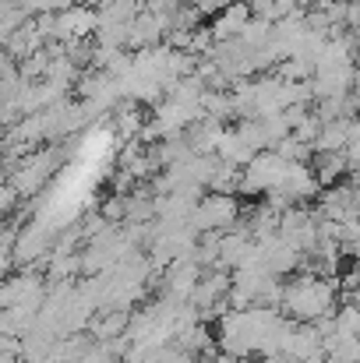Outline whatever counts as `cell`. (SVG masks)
<instances>
[{
	"mask_svg": "<svg viewBox=\"0 0 360 363\" xmlns=\"http://www.w3.org/2000/svg\"><path fill=\"white\" fill-rule=\"evenodd\" d=\"M127 328H131V314L127 311H103L92 321V335L96 339H120V335H127Z\"/></svg>",
	"mask_w": 360,
	"mask_h": 363,
	"instance_id": "8992f818",
	"label": "cell"
},
{
	"mask_svg": "<svg viewBox=\"0 0 360 363\" xmlns=\"http://www.w3.org/2000/svg\"><path fill=\"white\" fill-rule=\"evenodd\" d=\"M18 198H21V191L7 180V184H4V191H0V208L11 216V212H14V205H18Z\"/></svg>",
	"mask_w": 360,
	"mask_h": 363,
	"instance_id": "8fae6325",
	"label": "cell"
},
{
	"mask_svg": "<svg viewBox=\"0 0 360 363\" xmlns=\"http://www.w3.org/2000/svg\"><path fill=\"white\" fill-rule=\"evenodd\" d=\"M311 166L322 184H339V177L350 173V155L347 152H315Z\"/></svg>",
	"mask_w": 360,
	"mask_h": 363,
	"instance_id": "3957f363",
	"label": "cell"
},
{
	"mask_svg": "<svg viewBox=\"0 0 360 363\" xmlns=\"http://www.w3.org/2000/svg\"><path fill=\"white\" fill-rule=\"evenodd\" d=\"M322 0H300V7H318Z\"/></svg>",
	"mask_w": 360,
	"mask_h": 363,
	"instance_id": "4fadbf2b",
	"label": "cell"
},
{
	"mask_svg": "<svg viewBox=\"0 0 360 363\" xmlns=\"http://www.w3.org/2000/svg\"><path fill=\"white\" fill-rule=\"evenodd\" d=\"M347 145H350V117L325 123L315 141V152H347Z\"/></svg>",
	"mask_w": 360,
	"mask_h": 363,
	"instance_id": "5b68a950",
	"label": "cell"
},
{
	"mask_svg": "<svg viewBox=\"0 0 360 363\" xmlns=\"http://www.w3.org/2000/svg\"><path fill=\"white\" fill-rule=\"evenodd\" d=\"M251 18H254V14H251V4H247V0H234V4H227L209 25H212L216 39H234V35H240V32L247 28Z\"/></svg>",
	"mask_w": 360,
	"mask_h": 363,
	"instance_id": "7a4b0ae2",
	"label": "cell"
},
{
	"mask_svg": "<svg viewBox=\"0 0 360 363\" xmlns=\"http://www.w3.org/2000/svg\"><path fill=\"white\" fill-rule=\"evenodd\" d=\"M237 223H240V201L234 194H219V191L205 194L198 201L195 216H191V230L195 233H209V230H223L227 233Z\"/></svg>",
	"mask_w": 360,
	"mask_h": 363,
	"instance_id": "6da1fadb",
	"label": "cell"
},
{
	"mask_svg": "<svg viewBox=\"0 0 360 363\" xmlns=\"http://www.w3.org/2000/svg\"><path fill=\"white\" fill-rule=\"evenodd\" d=\"M227 4H234V0H195V7H198L202 14H209V18H216Z\"/></svg>",
	"mask_w": 360,
	"mask_h": 363,
	"instance_id": "7c38bea8",
	"label": "cell"
},
{
	"mask_svg": "<svg viewBox=\"0 0 360 363\" xmlns=\"http://www.w3.org/2000/svg\"><path fill=\"white\" fill-rule=\"evenodd\" d=\"M276 74L283 82H311L315 78V60H307V57H286V60L276 64Z\"/></svg>",
	"mask_w": 360,
	"mask_h": 363,
	"instance_id": "ba28073f",
	"label": "cell"
},
{
	"mask_svg": "<svg viewBox=\"0 0 360 363\" xmlns=\"http://www.w3.org/2000/svg\"><path fill=\"white\" fill-rule=\"evenodd\" d=\"M202 110H205L209 117H219V121H227V117H237L234 92H216V89H205V96H202Z\"/></svg>",
	"mask_w": 360,
	"mask_h": 363,
	"instance_id": "52a82bcc",
	"label": "cell"
},
{
	"mask_svg": "<svg viewBox=\"0 0 360 363\" xmlns=\"http://www.w3.org/2000/svg\"><path fill=\"white\" fill-rule=\"evenodd\" d=\"M251 4V14L254 18H261V21H283V14H279V7H276V0H247Z\"/></svg>",
	"mask_w": 360,
	"mask_h": 363,
	"instance_id": "30bf717a",
	"label": "cell"
},
{
	"mask_svg": "<svg viewBox=\"0 0 360 363\" xmlns=\"http://www.w3.org/2000/svg\"><path fill=\"white\" fill-rule=\"evenodd\" d=\"M216 155H219V159H227V162H237V166H247V162H251V159H254L258 152H254V148H251V145H247V141L240 138V130H237V127H234V130L227 127V134L219 138V148H216Z\"/></svg>",
	"mask_w": 360,
	"mask_h": 363,
	"instance_id": "277c9868",
	"label": "cell"
},
{
	"mask_svg": "<svg viewBox=\"0 0 360 363\" xmlns=\"http://www.w3.org/2000/svg\"><path fill=\"white\" fill-rule=\"evenodd\" d=\"M336 332L339 335H360V303H343L336 311Z\"/></svg>",
	"mask_w": 360,
	"mask_h": 363,
	"instance_id": "9c48e42d",
	"label": "cell"
}]
</instances>
